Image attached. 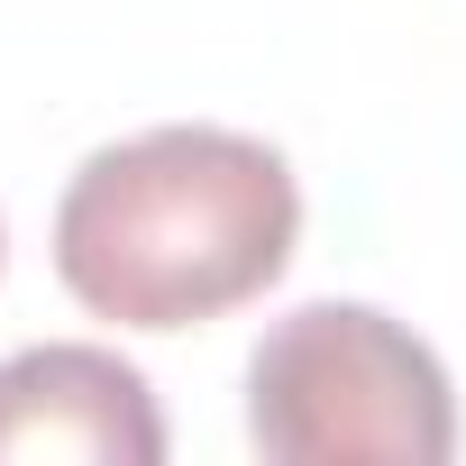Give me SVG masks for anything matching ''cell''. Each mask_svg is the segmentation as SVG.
<instances>
[{"label": "cell", "mask_w": 466, "mask_h": 466, "mask_svg": "<svg viewBox=\"0 0 466 466\" xmlns=\"http://www.w3.org/2000/svg\"><path fill=\"white\" fill-rule=\"evenodd\" d=\"M0 248H10V238H0Z\"/></svg>", "instance_id": "obj_4"}, {"label": "cell", "mask_w": 466, "mask_h": 466, "mask_svg": "<svg viewBox=\"0 0 466 466\" xmlns=\"http://www.w3.org/2000/svg\"><path fill=\"white\" fill-rule=\"evenodd\" d=\"M156 466L165 411L119 348H19L0 357V466Z\"/></svg>", "instance_id": "obj_3"}, {"label": "cell", "mask_w": 466, "mask_h": 466, "mask_svg": "<svg viewBox=\"0 0 466 466\" xmlns=\"http://www.w3.org/2000/svg\"><path fill=\"white\" fill-rule=\"evenodd\" d=\"M302 238V183L248 128H147L101 156L56 201V275L92 320L201 329L257 302Z\"/></svg>", "instance_id": "obj_1"}, {"label": "cell", "mask_w": 466, "mask_h": 466, "mask_svg": "<svg viewBox=\"0 0 466 466\" xmlns=\"http://www.w3.org/2000/svg\"><path fill=\"white\" fill-rule=\"evenodd\" d=\"M248 439L266 466H448V366L375 302H302L248 357Z\"/></svg>", "instance_id": "obj_2"}]
</instances>
